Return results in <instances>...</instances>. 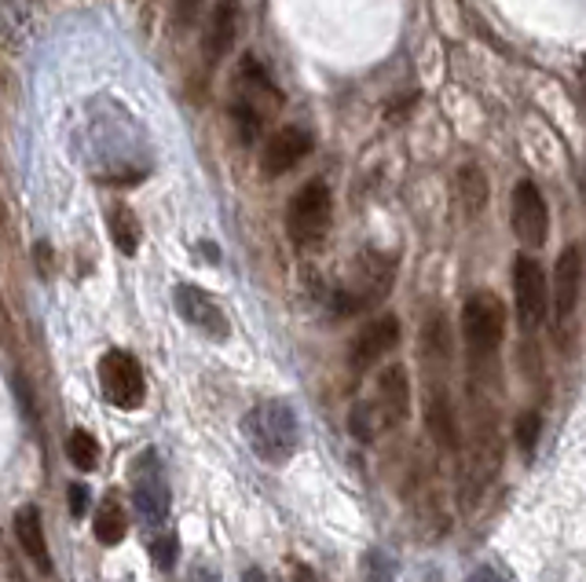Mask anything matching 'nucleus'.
Instances as JSON below:
<instances>
[{"label":"nucleus","mask_w":586,"mask_h":582,"mask_svg":"<svg viewBox=\"0 0 586 582\" xmlns=\"http://www.w3.org/2000/svg\"><path fill=\"white\" fill-rule=\"evenodd\" d=\"M99 385H103V396L118 410H136L144 407L147 399L144 367L136 363L133 352H121V348H110V352L99 359Z\"/></svg>","instance_id":"0eeeda50"},{"label":"nucleus","mask_w":586,"mask_h":582,"mask_svg":"<svg viewBox=\"0 0 586 582\" xmlns=\"http://www.w3.org/2000/svg\"><path fill=\"white\" fill-rule=\"evenodd\" d=\"M510 224H513V235L524 249H539L547 243L550 235V209H547V198L539 195V187L532 179H521L513 187V198H510Z\"/></svg>","instance_id":"1a4fd4ad"},{"label":"nucleus","mask_w":586,"mask_h":582,"mask_svg":"<svg viewBox=\"0 0 586 582\" xmlns=\"http://www.w3.org/2000/svg\"><path fill=\"white\" fill-rule=\"evenodd\" d=\"M173 305H176V315L184 319L191 330H198L202 337H209V340H228L231 337V323H228L224 308H220L202 286H191V283L176 286Z\"/></svg>","instance_id":"9b49d317"},{"label":"nucleus","mask_w":586,"mask_h":582,"mask_svg":"<svg viewBox=\"0 0 586 582\" xmlns=\"http://www.w3.org/2000/svg\"><path fill=\"white\" fill-rule=\"evenodd\" d=\"M400 345V319L396 315H381V319H370L367 326H359V334L352 337L349 345V367L363 374L370 370L374 363H381L386 356L396 352Z\"/></svg>","instance_id":"ddd939ff"},{"label":"nucleus","mask_w":586,"mask_h":582,"mask_svg":"<svg viewBox=\"0 0 586 582\" xmlns=\"http://www.w3.org/2000/svg\"><path fill=\"white\" fill-rule=\"evenodd\" d=\"M242 582H268V579H265V571H260V568H249V571H242Z\"/></svg>","instance_id":"7c9ffc66"},{"label":"nucleus","mask_w":586,"mask_h":582,"mask_svg":"<svg viewBox=\"0 0 586 582\" xmlns=\"http://www.w3.org/2000/svg\"><path fill=\"white\" fill-rule=\"evenodd\" d=\"M539 429H542V418L535 414V410H524V414H517V421H513V439H517V447L528 458L535 455V444H539Z\"/></svg>","instance_id":"5701e85b"},{"label":"nucleus","mask_w":586,"mask_h":582,"mask_svg":"<svg viewBox=\"0 0 586 582\" xmlns=\"http://www.w3.org/2000/svg\"><path fill=\"white\" fill-rule=\"evenodd\" d=\"M392 264H396V260L381 257V253H367L363 260H356L352 278L333 294V312L356 315V312L374 308L378 300H386V294L392 289V271H396Z\"/></svg>","instance_id":"39448f33"},{"label":"nucleus","mask_w":586,"mask_h":582,"mask_svg":"<svg viewBox=\"0 0 586 582\" xmlns=\"http://www.w3.org/2000/svg\"><path fill=\"white\" fill-rule=\"evenodd\" d=\"M462 340H466L473 359H491L506 340V305L491 294V289H477L462 305Z\"/></svg>","instance_id":"7ed1b4c3"},{"label":"nucleus","mask_w":586,"mask_h":582,"mask_svg":"<svg viewBox=\"0 0 586 582\" xmlns=\"http://www.w3.org/2000/svg\"><path fill=\"white\" fill-rule=\"evenodd\" d=\"M15 538H19V546L26 549V557L48 575V571H52V549H48L45 524H40V509L37 506H23L15 513Z\"/></svg>","instance_id":"f3484780"},{"label":"nucleus","mask_w":586,"mask_h":582,"mask_svg":"<svg viewBox=\"0 0 586 582\" xmlns=\"http://www.w3.org/2000/svg\"><path fill=\"white\" fill-rule=\"evenodd\" d=\"M150 557H155V565L161 571H169L180 560V538L176 531H155V538H150Z\"/></svg>","instance_id":"b1692460"},{"label":"nucleus","mask_w":586,"mask_h":582,"mask_svg":"<svg viewBox=\"0 0 586 582\" xmlns=\"http://www.w3.org/2000/svg\"><path fill=\"white\" fill-rule=\"evenodd\" d=\"M510 286H513V308H517V323L521 330H532L547 319L550 312V286H547V271L528 253L513 257L510 271Z\"/></svg>","instance_id":"423d86ee"},{"label":"nucleus","mask_w":586,"mask_h":582,"mask_svg":"<svg viewBox=\"0 0 586 582\" xmlns=\"http://www.w3.org/2000/svg\"><path fill=\"white\" fill-rule=\"evenodd\" d=\"M133 501L147 528H161L169 517V480L155 450H144L133 461Z\"/></svg>","instance_id":"6e6552de"},{"label":"nucleus","mask_w":586,"mask_h":582,"mask_svg":"<svg viewBox=\"0 0 586 582\" xmlns=\"http://www.w3.org/2000/svg\"><path fill=\"white\" fill-rule=\"evenodd\" d=\"M107 224H110V238H114V246L121 249V253H136L139 249V220L136 213L129 206H114L110 209V216H107Z\"/></svg>","instance_id":"412c9836"},{"label":"nucleus","mask_w":586,"mask_h":582,"mask_svg":"<svg viewBox=\"0 0 586 582\" xmlns=\"http://www.w3.org/2000/svg\"><path fill=\"white\" fill-rule=\"evenodd\" d=\"M0 323H4V308H0Z\"/></svg>","instance_id":"473e14b6"},{"label":"nucleus","mask_w":586,"mask_h":582,"mask_svg":"<svg viewBox=\"0 0 586 582\" xmlns=\"http://www.w3.org/2000/svg\"><path fill=\"white\" fill-rule=\"evenodd\" d=\"M454 187H459V202L466 209V216H477L484 206H488V179L477 165H466L459 169V176H454Z\"/></svg>","instance_id":"6ab92c4d"},{"label":"nucleus","mask_w":586,"mask_h":582,"mask_svg":"<svg viewBox=\"0 0 586 582\" xmlns=\"http://www.w3.org/2000/svg\"><path fill=\"white\" fill-rule=\"evenodd\" d=\"M93 535H96V542H103V546H118V542H125L129 520H125V506H121L118 491H107L103 501L96 506Z\"/></svg>","instance_id":"a211bd4d"},{"label":"nucleus","mask_w":586,"mask_h":582,"mask_svg":"<svg viewBox=\"0 0 586 582\" xmlns=\"http://www.w3.org/2000/svg\"><path fill=\"white\" fill-rule=\"evenodd\" d=\"M70 509H74V517H81L88 509V487L85 484H70Z\"/></svg>","instance_id":"cd10ccee"},{"label":"nucleus","mask_w":586,"mask_h":582,"mask_svg":"<svg viewBox=\"0 0 586 582\" xmlns=\"http://www.w3.org/2000/svg\"><path fill=\"white\" fill-rule=\"evenodd\" d=\"M242 436H246L249 450L268 461V466H282L297 455L301 447V425L290 404L282 399H265L242 418Z\"/></svg>","instance_id":"f257e3e1"},{"label":"nucleus","mask_w":586,"mask_h":582,"mask_svg":"<svg viewBox=\"0 0 586 582\" xmlns=\"http://www.w3.org/2000/svg\"><path fill=\"white\" fill-rule=\"evenodd\" d=\"M293 582H319V579H316V571H312V568L297 565V568H293Z\"/></svg>","instance_id":"c756f323"},{"label":"nucleus","mask_w":586,"mask_h":582,"mask_svg":"<svg viewBox=\"0 0 586 582\" xmlns=\"http://www.w3.org/2000/svg\"><path fill=\"white\" fill-rule=\"evenodd\" d=\"M579 294H583V249L569 246L561 249L558 264H553V283H550V312L558 330L572 323L575 308H579Z\"/></svg>","instance_id":"f8f14e48"},{"label":"nucleus","mask_w":586,"mask_h":582,"mask_svg":"<svg viewBox=\"0 0 586 582\" xmlns=\"http://www.w3.org/2000/svg\"><path fill=\"white\" fill-rule=\"evenodd\" d=\"M466 582H513V579H510L502 568H495V565H480V568H473V571H469Z\"/></svg>","instance_id":"bb28decb"},{"label":"nucleus","mask_w":586,"mask_h":582,"mask_svg":"<svg viewBox=\"0 0 586 582\" xmlns=\"http://www.w3.org/2000/svg\"><path fill=\"white\" fill-rule=\"evenodd\" d=\"M235 96H231V125H235V136L242 144H257L260 133H265V122H268V110L282 107V96L276 82L268 77V70L257 63L254 55L242 59L239 66V82H235Z\"/></svg>","instance_id":"f03ea898"},{"label":"nucleus","mask_w":586,"mask_h":582,"mask_svg":"<svg viewBox=\"0 0 586 582\" xmlns=\"http://www.w3.org/2000/svg\"><path fill=\"white\" fill-rule=\"evenodd\" d=\"M235 34H239V4L235 0H220L213 8V15H209L206 37H202V55H206L209 66H217L220 59L231 52Z\"/></svg>","instance_id":"2eb2a0df"},{"label":"nucleus","mask_w":586,"mask_h":582,"mask_svg":"<svg viewBox=\"0 0 586 582\" xmlns=\"http://www.w3.org/2000/svg\"><path fill=\"white\" fill-rule=\"evenodd\" d=\"M312 154V136L297 125H282L279 133H271L260 150V169L265 176H282L290 169H297Z\"/></svg>","instance_id":"4468645a"},{"label":"nucleus","mask_w":586,"mask_h":582,"mask_svg":"<svg viewBox=\"0 0 586 582\" xmlns=\"http://www.w3.org/2000/svg\"><path fill=\"white\" fill-rule=\"evenodd\" d=\"M66 458L70 466L77 469V473H93V469L99 466V444L96 436H88L85 429H74L66 439Z\"/></svg>","instance_id":"4be33fe9"},{"label":"nucleus","mask_w":586,"mask_h":582,"mask_svg":"<svg viewBox=\"0 0 586 582\" xmlns=\"http://www.w3.org/2000/svg\"><path fill=\"white\" fill-rule=\"evenodd\" d=\"M426 429L432 436V444L443 447V450H454L459 447V418H454V404L448 396V388L432 385L429 396H426Z\"/></svg>","instance_id":"dca6fc26"},{"label":"nucleus","mask_w":586,"mask_h":582,"mask_svg":"<svg viewBox=\"0 0 586 582\" xmlns=\"http://www.w3.org/2000/svg\"><path fill=\"white\" fill-rule=\"evenodd\" d=\"M367 410L378 421V429H396L411 414V377L400 363L386 367L374 381V399H367Z\"/></svg>","instance_id":"9d476101"},{"label":"nucleus","mask_w":586,"mask_h":582,"mask_svg":"<svg viewBox=\"0 0 586 582\" xmlns=\"http://www.w3.org/2000/svg\"><path fill=\"white\" fill-rule=\"evenodd\" d=\"M195 582H217V579H213V575H206V571H202V575H198Z\"/></svg>","instance_id":"2f4dec72"},{"label":"nucleus","mask_w":586,"mask_h":582,"mask_svg":"<svg viewBox=\"0 0 586 582\" xmlns=\"http://www.w3.org/2000/svg\"><path fill=\"white\" fill-rule=\"evenodd\" d=\"M198 4L202 0H180V15H184V23H191V18H195V12H198Z\"/></svg>","instance_id":"c85d7f7f"},{"label":"nucleus","mask_w":586,"mask_h":582,"mask_svg":"<svg viewBox=\"0 0 586 582\" xmlns=\"http://www.w3.org/2000/svg\"><path fill=\"white\" fill-rule=\"evenodd\" d=\"M349 429H352V436H356L359 444H370V439L381 433V429H378V421H374V414L367 410V404H356V407H352V414H349Z\"/></svg>","instance_id":"393cba45"},{"label":"nucleus","mask_w":586,"mask_h":582,"mask_svg":"<svg viewBox=\"0 0 586 582\" xmlns=\"http://www.w3.org/2000/svg\"><path fill=\"white\" fill-rule=\"evenodd\" d=\"M363 575H367V582H392V560L386 554H378V549H370L363 557Z\"/></svg>","instance_id":"a878e982"},{"label":"nucleus","mask_w":586,"mask_h":582,"mask_svg":"<svg viewBox=\"0 0 586 582\" xmlns=\"http://www.w3.org/2000/svg\"><path fill=\"white\" fill-rule=\"evenodd\" d=\"M422 359L437 367H443L451 359V326L443 315H432L426 330H422Z\"/></svg>","instance_id":"aec40b11"},{"label":"nucleus","mask_w":586,"mask_h":582,"mask_svg":"<svg viewBox=\"0 0 586 582\" xmlns=\"http://www.w3.org/2000/svg\"><path fill=\"white\" fill-rule=\"evenodd\" d=\"M333 220V198L322 179H312L290 198L286 206V235L297 249H312L327 238Z\"/></svg>","instance_id":"20e7f679"}]
</instances>
